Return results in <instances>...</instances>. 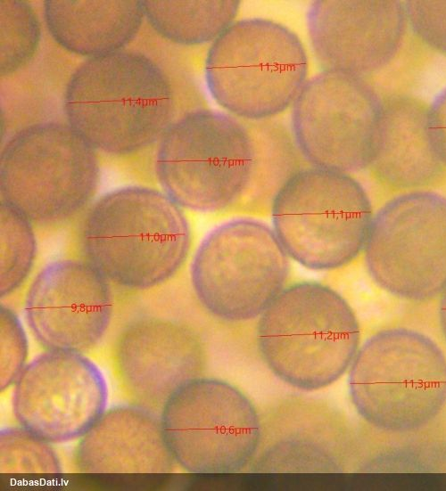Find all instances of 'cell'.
<instances>
[{"label": "cell", "mask_w": 446, "mask_h": 491, "mask_svg": "<svg viewBox=\"0 0 446 491\" xmlns=\"http://www.w3.org/2000/svg\"><path fill=\"white\" fill-rule=\"evenodd\" d=\"M63 109L69 126L95 149L125 155L161 138L173 123L175 98L152 60L120 50L89 58L77 69Z\"/></svg>", "instance_id": "6da1fadb"}, {"label": "cell", "mask_w": 446, "mask_h": 491, "mask_svg": "<svg viewBox=\"0 0 446 491\" xmlns=\"http://www.w3.org/2000/svg\"><path fill=\"white\" fill-rule=\"evenodd\" d=\"M81 247L109 281L144 290L171 278L186 259L189 223L165 192L142 186L114 189L85 217Z\"/></svg>", "instance_id": "7a4b0ae2"}, {"label": "cell", "mask_w": 446, "mask_h": 491, "mask_svg": "<svg viewBox=\"0 0 446 491\" xmlns=\"http://www.w3.org/2000/svg\"><path fill=\"white\" fill-rule=\"evenodd\" d=\"M360 329L347 301L318 282L285 288L260 315V354L272 372L300 389L315 390L340 379L359 346Z\"/></svg>", "instance_id": "3957f363"}, {"label": "cell", "mask_w": 446, "mask_h": 491, "mask_svg": "<svg viewBox=\"0 0 446 491\" xmlns=\"http://www.w3.org/2000/svg\"><path fill=\"white\" fill-rule=\"evenodd\" d=\"M358 413L387 432L419 430L446 405V356L425 334L407 328L376 332L359 348L348 377Z\"/></svg>", "instance_id": "277c9868"}, {"label": "cell", "mask_w": 446, "mask_h": 491, "mask_svg": "<svg viewBox=\"0 0 446 491\" xmlns=\"http://www.w3.org/2000/svg\"><path fill=\"white\" fill-rule=\"evenodd\" d=\"M204 78L212 99L244 120L273 119L308 80L305 48L289 28L264 18L235 20L211 43Z\"/></svg>", "instance_id": "5b68a950"}, {"label": "cell", "mask_w": 446, "mask_h": 491, "mask_svg": "<svg viewBox=\"0 0 446 491\" xmlns=\"http://www.w3.org/2000/svg\"><path fill=\"white\" fill-rule=\"evenodd\" d=\"M253 138L244 119L196 109L161 138L155 169L163 192L181 208L218 212L238 207L254 173Z\"/></svg>", "instance_id": "8992f818"}, {"label": "cell", "mask_w": 446, "mask_h": 491, "mask_svg": "<svg viewBox=\"0 0 446 491\" xmlns=\"http://www.w3.org/2000/svg\"><path fill=\"white\" fill-rule=\"evenodd\" d=\"M270 210L272 228L288 257L316 271L354 260L374 217L368 192L351 174L313 166L282 185Z\"/></svg>", "instance_id": "52a82bcc"}, {"label": "cell", "mask_w": 446, "mask_h": 491, "mask_svg": "<svg viewBox=\"0 0 446 491\" xmlns=\"http://www.w3.org/2000/svg\"><path fill=\"white\" fill-rule=\"evenodd\" d=\"M99 181L95 149L70 126H29L1 152V202L31 222L53 224L73 217L91 200Z\"/></svg>", "instance_id": "ba28073f"}, {"label": "cell", "mask_w": 446, "mask_h": 491, "mask_svg": "<svg viewBox=\"0 0 446 491\" xmlns=\"http://www.w3.org/2000/svg\"><path fill=\"white\" fill-rule=\"evenodd\" d=\"M289 271V257L273 228L244 217L218 225L202 239L190 275L209 313L240 322L262 315L285 289Z\"/></svg>", "instance_id": "9c48e42d"}, {"label": "cell", "mask_w": 446, "mask_h": 491, "mask_svg": "<svg viewBox=\"0 0 446 491\" xmlns=\"http://www.w3.org/2000/svg\"><path fill=\"white\" fill-rule=\"evenodd\" d=\"M161 424L173 460L194 474H228L252 459L260 438L252 402L231 384L193 378L163 404Z\"/></svg>", "instance_id": "30bf717a"}, {"label": "cell", "mask_w": 446, "mask_h": 491, "mask_svg": "<svg viewBox=\"0 0 446 491\" xmlns=\"http://www.w3.org/2000/svg\"><path fill=\"white\" fill-rule=\"evenodd\" d=\"M369 276L382 290L425 301L446 287V197L414 190L374 214L363 250Z\"/></svg>", "instance_id": "8fae6325"}, {"label": "cell", "mask_w": 446, "mask_h": 491, "mask_svg": "<svg viewBox=\"0 0 446 491\" xmlns=\"http://www.w3.org/2000/svg\"><path fill=\"white\" fill-rule=\"evenodd\" d=\"M383 100L364 78L323 70L308 79L293 103L292 135L313 167L359 172L375 160Z\"/></svg>", "instance_id": "7c38bea8"}, {"label": "cell", "mask_w": 446, "mask_h": 491, "mask_svg": "<svg viewBox=\"0 0 446 491\" xmlns=\"http://www.w3.org/2000/svg\"><path fill=\"white\" fill-rule=\"evenodd\" d=\"M108 389L81 352L47 349L14 382L12 410L21 427L49 443L82 438L105 412Z\"/></svg>", "instance_id": "4fadbf2b"}, {"label": "cell", "mask_w": 446, "mask_h": 491, "mask_svg": "<svg viewBox=\"0 0 446 491\" xmlns=\"http://www.w3.org/2000/svg\"><path fill=\"white\" fill-rule=\"evenodd\" d=\"M109 280L87 260L58 259L31 282L24 314L35 339L47 349L89 350L110 324Z\"/></svg>", "instance_id": "5bb4252c"}, {"label": "cell", "mask_w": 446, "mask_h": 491, "mask_svg": "<svg viewBox=\"0 0 446 491\" xmlns=\"http://www.w3.org/2000/svg\"><path fill=\"white\" fill-rule=\"evenodd\" d=\"M306 19L323 70L364 78L395 57L408 25L404 3L398 0H317Z\"/></svg>", "instance_id": "9a60e30c"}, {"label": "cell", "mask_w": 446, "mask_h": 491, "mask_svg": "<svg viewBox=\"0 0 446 491\" xmlns=\"http://www.w3.org/2000/svg\"><path fill=\"white\" fill-rule=\"evenodd\" d=\"M202 349L187 328L159 318L128 325L117 348L120 373L139 398L164 402L181 384L195 378Z\"/></svg>", "instance_id": "2e32d148"}, {"label": "cell", "mask_w": 446, "mask_h": 491, "mask_svg": "<svg viewBox=\"0 0 446 491\" xmlns=\"http://www.w3.org/2000/svg\"><path fill=\"white\" fill-rule=\"evenodd\" d=\"M173 461L161 419L132 405L105 411L75 452L76 465L86 474H163L170 471Z\"/></svg>", "instance_id": "e0dca14e"}, {"label": "cell", "mask_w": 446, "mask_h": 491, "mask_svg": "<svg viewBox=\"0 0 446 491\" xmlns=\"http://www.w3.org/2000/svg\"><path fill=\"white\" fill-rule=\"evenodd\" d=\"M370 168L383 184L398 190H423L439 184L446 167L428 132V105L395 94L383 99L377 151Z\"/></svg>", "instance_id": "ac0fdd59"}, {"label": "cell", "mask_w": 446, "mask_h": 491, "mask_svg": "<svg viewBox=\"0 0 446 491\" xmlns=\"http://www.w3.org/2000/svg\"><path fill=\"white\" fill-rule=\"evenodd\" d=\"M141 1L47 0L44 17L52 37L67 51L97 57L120 51L136 35Z\"/></svg>", "instance_id": "d6986e66"}, {"label": "cell", "mask_w": 446, "mask_h": 491, "mask_svg": "<svg viewBox=\"0 0 446 491\" xmlns=\"http://www.w3.org/2000/svg\"><path fill=\"white\" fill-rule=\"evenodd\" d=\"M151 26L164 38L183 45L214 42L234 21L237 0L141 1Z\"/></svg>", "instance_id": "ffe728a7"}, {"label": "cell", "mask_w": 446, "mask_h": 491, "mask_svg": "<svg viewBox=\"0 0 446 491\" xmlns=\"http://www.w3.org/2000/svg\"><path fill=\"white\" fill-rule=\"evenodd\" d=\"M245 121L253 138L256 161L251 185L239 205L261 209L271 205L282 185L301 169V153L292 132L282 122L274 119Z\"/></svg>", "instance_id": "44dd1931"}, {"label": "cell", "mask_w": 446, "mask_h": 491, "mask_svg": "<svg viewBox=\"0 0 446 491\" xmlns=\"http://www.w3.org/2000/svg\"><path fill=\"white\" fill-rule=\"evenodd\" d=\"M0 209V295L3 298L27 279L34 264L37 241L29 218L3 202Z\"/></svg>", "instance_id": "7402d4cb"}, {"label": "cell", "mask_w": 446, "mask_h": 491, "mask_svg": "<svg viewBox=\"0 0 446 491\" xmlns=\"http://www.w3.org/2000/svg\"><path fill=\"white\" fill-rule=\"evenodd\" d=\"M61 462L49 442L23 427L0 432V472L11 475H57Z\"/></svg>", "instance_id": "603a6c76"}, {"label": "cell", "mask_w": 446, "mask_h": 491, "mask_svg": "<svg viewBox=\"0 0 446 491\" xmlns=\"http://www.w3.org/2000/svg\"><path fill=\"white\" fill-rule=\"evenodd\" d=\"M1 74L14 72L30 60L37 48L40 28L31 7L23 1H0Z\"/></svg>", "instance_id": "cb8c5ba5"}, {"label": "cell", "mask_w": 446, "mask_h": 491, "mask_svg": "<svg viewBox=\"0 0 446 491\" xmlns=\"http://www.w3.org/2000/svg\"><path fill=\"white\" fill-rule=\"evenodd\" d=\"M0 320V388L3 391L15 382L26 366L28 342L23 326L12 310L2 306Z\"/></svg>", "instance_id": "d4e9b609"}, {"label": "cell", "mask_w": 446, "mask_h": 491, "mask_svg": "<svg viewBox=\"0 0 446 491\" xmlns=\"http://www.w3.org/2000/svg\"><path fill=\"white\" fill-rule=\"evenodd\" d=\"M408 25L427 46L446 55V0L404 2Z\"/></svg>", "instance_id": "484cf974"}, {"label": "cell", "mask_w": 446, "mask_h": 491, "mask_svg": "<svg viewBox=\"0 0 446 491\" xmlns=\"http://www.w3.org/2000/svg\"><path fill=\"white\" fill-rule=\"evenodd\" d=\"M428 132L436 154L446 167V87L428 106Z\"/></svg>", "instance_id": "4316f807"}, {"label": "cell", "mask_w": 446, "mask_h": 491, "mask_svg": "<svg viewBox=\"0 0 446 491\" xmlns=\"http://www.w3.org/2000/svg\"><path fill=\"white\" fill-rule=\"evenodd\" d=\"M439 303V323L443 337L446 340V287L441 293Z\"/></svg>", "instance_id": "83f0119b"}]
</instances>
